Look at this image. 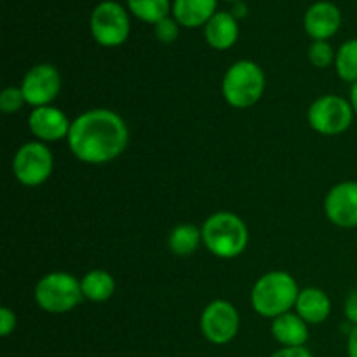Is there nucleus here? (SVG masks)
I'll return each mask as SVG.
<instances>
[{"instance_id": "nucleus-1", "label": "nucleus", "mask_w": 357, "mask_h": 357, "mask_svg": "<svg viewBox=\"0 0 357 357\" xmlns=\"http://www.w3.org/2000/svg\"><path fill=\"white\" fill-rule=\"evenodd\" d=\"M66 142L80 162L100 166L122 155L129 142V129L117 112L93 108L72 121Z\"/></svg>"}, {"instance_id": "nucleus-2", "label": "nucleus", "mask_w": 357, "mask_h": 357, "mask_svg": "<svg viewBox=\"0 0 357 357\" xmlns=\"http://www.w3.org/2000/svg\"><path fill=\"white\" fill-rule=\"evenodd\" d=\"M300 295L295 278L284 271H272L261 275L251 289V305L255 312L267 319H275L291 312Z\"/></svg>"}, {"instance_id": "nucleus-3", "label": "nucleus", "mask_w": 357, "mask_h": 357, "mask_svg": "<svg viewBox=\"0 0 357 357\" xmlns=\"http://www.w3.org/2000/svg\"><path fill=\"white\" fill-rule=\"evenodd\" d=\"M202 244L215 257L230 260L244 253L250 243V232L243 218L229 211L209 216L202 225Z\"/></svg>"}, {"instance_id": "nucleus-4", "label": "nucleus", "mask_w": 357, "mask_h": 357, "mask_svg": "<svg viewBox=\"0 0 357 357\" xmlns=\"http://www.w3.org/2000/svg\"><path fill=\"white\" fill-rule=\"evenodd\" d=\"M222 93L227 103L234 108H251L265 93V73L255 61H236L223 75Z\"/></svg>"}, {"instance_id": "nucleus-5", "label": "nucleus", "mask_w": 357, "mask_h": 357, "mask_svg": "<svg viewBox=\"0 0 357 357\" xmlns=\"http://www.w3.org/2000/svg\"><path fill=\"white\" fill-rule=\"evenodd\" d=\"M80 281L68 272H51L35 286V302L49 314H65L82 302Z\"/></svg>"}, {"instance_id": "nucleus-6", "label": "nucleus", "mask_w": 357, "mask_h": 357, "mask_svg": "<svg viewBox=\"0 0 357 357\" xmlns=\"http://www.w3.org/2000/svg\"><path fill=\"white\" fill-rule=\"evenodd\" d=\"M89 26L93 38L103 47H119L128 40L131 31L128 13L114 0H105L94 7Z\"/></svg>"}, {"instance_id": "nucleus-7", "label": "nucleus", "mask_w": 357, "mask_h": 357, "mask_svg": "<svg viewBox=\"0 0 357 357\" xmlns=\"http://www.w3.org/2000/svg\"><path fill=\"white\" fill-rule=\"evenodd\" d=\"M354 115L351 101L337 94L317 98L307 112L310 128L324 136H337L347 131L354 121Z\"/></svg>"}, {"instance_id": "nucleus-8", "label": "nucleus", "mask_w": 357, "mask_h": 357, "mask_svg": "<svg viewBox=\"0 0 357 357\" xmlns=\"http://www.w3.org/2000/svg\"><path fill=\"white\" fill-rule=\"evenodd\" d=\"M54 169V157L42 142H28L13 159V173L24 187H38L45 183Z\"/></svg>"}, {"instance_id": "nucleus-9", "label": "nucleus", "mask_w": 357, "mask_h": 357, "mask_svg": "<svg viewBox=\"0 0 357 357\" xmlns=\"http://www.w3.org/2000/svg\"><path fill=\"white\" fill-rule=\"evenodd\" d=\"M241 319L236 307L227 300L208 303L201 316V331L215 345L230 344L239 333Z\"/></svg>"}, {"instance_id": "nucleus-10", "label": "nucleus", "mask_w": 357, "mask_h": 357, "mask_svg": "<svg viewBox=\"0 0 357 357\" xmlns=\"http://www.w3.org/2000/svg\"><path fill=\"white\" fill-rule=\"evenodd\" d=\"M20 87L28 105L33 108L47 107L58 98L61 91V75L56 66L40 63L24 73Z\"/></svg>"}, {"instance_id": "nucleus-11", "label": "nucleus", "mask_w": 357, "mask_h": 357, "mask_svg": "<svg viewBox=\"0 0 357 357\" xmlns=\"http://www.w3.org/2000/svg\"><path fill=\"white\" fill-rule=\"evenodd\" d=\"M324 211L328 220L340 229L357 227V181H342L326 195Z\"/></svg>"}, {"instance_id": "nucleus-12", "label": "nucleus", "mask_w": 357, "mask_h": 357, "mask_svg": "<svg viewBox=\"0 0 357 357\" xmlns=\"http://www.w3.org/2000/svg\"><path fill=\"white\" fill-rule=\"evenodd\" d=\"M28 128L37 142L51 143L68 138L72 122L59 108L47 105V107L33 108L28 119Z\"/></svg>"}, {"instance_id": "nucleus-13", "label": "nucleus", "mask_w": 357, "mask_h": 357, "mask_svg": "<svg viewBox=\"0 0 357 357\" xmlns=\"http://www.w3.org/2000/svg\"><path fill=\"white\" fill-rule=\"evenodd\" d=\"M342 24V13L330 0H319L307 9L303 16V28L314 40H328L338 31Z\"/></svg>"}, {"instance_id": "nucleus-14", "label": "nucleus", "mask_w": 357, "mask_h": 357, "mask_svg": "<svg viewBox=\"0 0 357 357\" xmlns=\"http://www.w3.org/2000/svg\"><path fill=\"white\" fill-rule=\"evenodd\" d=\"M204 38L216 51H227L239 38V21L232 16V13L220 10L206 23Z\"/></svg>"}, {"instance_id": "nucleus-15", "label": "nucleus", "mask_w": 357, "mask_h": 357, "mask_svg": "<svg viewBox=\"0 0 357 357\" xmlns=\"http://www.w3.org/2000/svg\"><path fill=\"white\" fill-rule=\"evenodd\" d=\"M271 331L282 347H303L309 340V324L296 312H286L272 319Z\"/></svg>"}, {"instance_id": "nucleus-16", "label": "nucleus", "mask_w": 357, "mask_h": 357, "mask_svg": "<svg viewBox=\"0 0 357 357\" xmlns=\"http://www.w3.org/2000/svg\"><path fill=\"white\" fill-rule=\"evenodd\" d=\"M295 310L307 324H321L330 317L331 300L319 288L300 289Z\"/></svg>"}, {"instance_id": "nucleus-17", "label": "nucleus", "mask_w": 357, "mask_h": 357, "mask_svg": "<svg viewBox=\"0 0 357 357\" xmlns=\"http://www.w3.org/2000/svg\"><path fill=\"white\" fill-rule=\"evenodd\" d=\"M216 2L218 0H174L173 16L185 28L206 26L216 14Z\"/></svg>"}, {"instance_id": "nucleus-18", "label": "nucleus", "mask_w": 357, "mask_h": 357, "mask_svg": "<svg viewBox=\"0 0 357 357\" xmlns=\"http://www.w3.org/2000/svg\"><path fill=\"white\" fill-rule=\"evenodd\" d=\"M84 298L94 303L110 300L115 293V279L107 271H91L80 279Z\"/></svg>"}, {"instance_id": "nucleus-19", "label": "nucleus", "mask_w": 357, "mask_h": 357, "mask_svg": "<svg viewBox=\"0 0 357 357\" xmlns=\"http://www.w3.org/2000/svg\"><path fill=\"white\" fill-rule=\"evenodd\" d=\"M201 243L202 230L195 225H190V223H181V225L174 227L167 237V246H169L171 253L178 255V257L192 255Z\"/></svg>"}, {"instance_id": "nucleus-20", "label": "nucleus", "mask_w": 357, "mask_h": 357, "mask_svg": "<svg viewBox=\"0 0 357 357\" xmlns=\"http://www.w3.org/2000/svg\"><path fill=\"white\" fill-rule=\"evenodd\" d=\"M126 2H128L129 10L145 23L157 24L164 17L169 16V0H126Z\"/></svg>"}, {"instance_id": "nucleus-21", "label": "nucleus", "mask_w": 357, "mask_h": 357, "mask_svg": "<svg viewBox=\"0 0 357 357\" xmlns=\"http://www.w3.org/2000/svg\"><path fill=\"white\" fill-rule=\"evenodd\" d=\"M335 68L345 82H357V38L344 42L335 56Z\"/></svg>"}, {"instance_id": "nucleus-22", "label": "nucleus", "mask_w": 357, "mask_h": 357, "mask_svg": "<svg viewBox=\"0 0 357 357\" xmlns=\"http://www.w3.org/2000/svg\"><path fill=\"white\" fill-rule=\"evenodd\" d=\"M337 52L333 51L328 40H314L309 47V59L316 68H328L331 63H335Z\"/></svg>"}, {"instance_id": "nucleus-23", "label": "nucleus", "mask_w": 357, "mask_h": 357, "mask_svg": "<svg viewBox=\"0 0 357 357\" xmlns=\"http://www.w3.org/2000/svg\"><path fill=\"white\" fill-rule=\"evenodd\" d=\"M24 103H26V100H24V94L21 91V87L10 86L6 87L0 93V110L3 114H16V112H20L23 108Z\"/></svg>"}, {"instance_id": "nucleus-24", "label": "nucleus", "mask_w": 357, "mask_h": 357, "mask_svg": "<svg viewBox=\"0 0 357 357\" xmlns=\"http://www.w3.org/2000/svg\"><path fill=\"white\" fill-rule=\"evenodd\" d=\"M153 30H155V37L159 38L162 44H171L178 38L180 35V23H178L174 17H164L162 21H159L157 24H153Z\"/></svg>"}, {"instance_id": "nucleus-25", "label": "nucleus", "mask_w": 357, "mask_h": 357, "mask_svg": "<svg viewBox=\"0 0 357 357\" xmlns=\"http://www.w3.org/2000/svg\"><path fill=\"white\" fill-rule=\"evenodd\" d=\"M16 328V314L9 309V307H2L0 309V335L2 337H9Z\"/></svg>"}, {"instance_id": "nucleus-26", "label": "nucleus", "mask_w": 357, "mask_h": 357, "mask_svg": "<svg viewBox=\"0 0 357 357\" xmlns=\"http://www.w3.org/2000/svg\"><path fill=\"white\" fill-rule=\"evenodd\" d=\"M344 312L349 323H352L354 326H357V288L352 289V291L347 295V298H345Z\"/></svg>"}, {"instance_id": "nucleus-27", "label": "nucleus", "mask_w": 357, "mask_h": 357, "mask_svg": "<svg viewBox=\"0 0 357 357\" xmlns=\"http://www.w3.org/2000/svg\"><path fill=\"white\" fill-rule=\"evenodd\" d=\"M271 357H314L305 347H282Z\"/></svg>"}, {"instance_id": "nucleus-28", "label": "nucleus", "mask_w": 357, "mask_h": 357, "mask_svg": "<svg viewBox=\"0 0 357 357\" xmlns=\"http://www.w3.org/2000/svg\"><path fill=\"white\" fill-rule=\"evenodd\" d=\"M347 354L349 357H357V326L352 328L351 333H349Z\"/></svg>"}, {"instance_id": "nucleus-29", "label": "nucleus", "mask_w": 357, "mask_h": 357, "mask_svg": "<svg viewBox=\"0 0 357 357\" xmlns=\"http://www.w3.org/2000/svg\"><path fill=\"white\" fill-rule=\"evenodd\" d=\"M246 14H248V6H246V3H244V2H236V3H234L232 16L236 17L237 21L243 20V17H246Z\"/></svg>"}, {"instance_id": "nucleus-30", "label": "nucleus", "mask_w": 357, "mask_h": 357, "mask_svg": "<svg viewBox=\"0 0 357 357\" xmlns=\"http://www.w3.org/2000/svg\"><path fill=\"white\" fill-rule=\"evenodd\" d=\"M349 101H351L352 110H354V114L357 115V82L352 84V87H351V96H349Z\"/></svg>"}, {"instance_id": "nucleus-31", "label": "nucleus", "mask_w": 357, "mask_h": 357, "mask_svg": "<svg viewBox=\"0 0 357 357\" xmlns=\"http://www.w3.org/2000/svg\"><path fill=\"white\" fill-rule=\"evenodd\" d=\"M227 2H234V3H236V2H243V0H227Z\"/></svg>"}]
</instances>
